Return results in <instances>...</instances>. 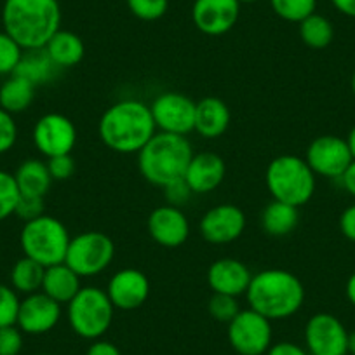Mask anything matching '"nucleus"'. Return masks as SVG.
Returning <instances> with one entry per match:
<instances>
[{"label":"nucleus","instance_id":"1","mask_svg":"<svg viewBox=\"0 0 355 355\" xmlns=\"http://www.w3.org/2000/svg\"><path fill=\"white\" fill-rule=\"evenodd\" d=\"M98 132L105 146L122 155H131L155 136L157 125L148 105L139 100H122L101 115Z\"/></svg>","mask_w":355,"mask_h":355},{"label":"nucleus","instance_id":"40","mask_svg":"<svg viewBox=\"0 0 355 355\" xmlns=\"http://www.w3.org/2000/svg\"><path fill=\"white\" fill-rule=\"evenodd\" d=\"M164 196H166V200L169 206L180 207L185 202H189L190 197L193 196V192L192 189L187 185L185 180H178V182H173L167 187H164Z\"/></svg>","mask_w":355,"mask_h":355},{"label":"nucleus","instance_id":"20","mask_svg":"<svg viewBox=\"0 0 355 355\" xmlns=\"http://www.w3.org/2000/svg\"><path fill=\"white\" fill-rule=\"evenodd\" d=\"M225 174H227L225 160L218 153L202 152L193 153L183 180L193 193L204 196L214 192L223 183Z\"/></svg>","mask_w":355,"mask_h":355},{"label":"nucleus","instance_id":"32","mask_svg":"<svg viewBox=\"0 0 355 355\" xmlns=\"http://www.w3.org/2000/svg\"><path fill=\"white\" fill-rule=\"evenodd\" d=\"M23 49L11 35L0 32V75H12L21 61Z\"/></svg>","mask_w":355,"mask_h":355},{"label":"nucleus","instance_id":"35","mask_svg":"<svg viewBox=\"0 0 355 355\" xmlns=\"http://www.w3.org/2000/svg\"><path fill=\"white\" fill-rule=\"evenodd\" d=\"M207 310H209V315L213 317L218 322L228 324L239 312V303L235 296L228 295H216L214 293L213 298L209 300V305H207Z\"/></svg>","mask_w":355,"mask_h":355},{"label":"nucleus","instance_id":"10","mask_svg":"<svg viewBox=\"0 0 355 355\" xmlns=\"http://www.w3.org/2000/svg\"><path fill=\"white\" fill-rule=\"evenodd\" d=\"M150 110L160 132L187 136L196 128V101L187 94L176 91L159 94Z\"/></svg>","mask_w":355,"mask_h":355},{"label":"nucleus","instance_id":"43","mask_svg":"<svg viewBox=\"0 0 355 355\" xmlns=\"http://www.w3.org/2000/svg\"><path fill=\"white\" fill-rule=\"evenodd\" d=\"M85 355H122V352L115 343L101 340L100 338V340H94L93 343H91V347L87 348Z\"/></svg>","mask_w":355,"mask_h":355},{"label":"nucleus","instance_id":"30","mask_svg":"<svg viewBox=\"0 0 355 355\" xmlns=\"http://www.w3.org/2000/svg\"><path fill=\"white\" fill-rule=\"evenodd\" d=\"M270 6L279 18L300 25L315 12L317 0H270Z\"/></svg>","mask_w":355,"mask_h":355},{"label":"nucleus","instance_id":"12","mask_svg":"<svg viewBox=\"0 0 355 355\" xmlns=\"http://www.w3.org/2000/svg\"><path fill=\"white\" fill-rule=\"evenodd\" d=\"M305 160L315 176L338 180L350 166L354 157L348 148L347 139L334 135H324L310 143Z\"/></svg>","mask_w":355,"mask_h":355},{"label":"nucleus","instance_id":"3","mask_svg":"<svg viewBox=\"0 0 355 355\" xmlns=\"http://www.w3.org/2000/svg\"><path fill=\"white\" fill-rule=\"evenodd\" d=\"M249 309L270 320H284L305 303V286L293 272L268 268L252 275L245 291Z\"/></svg>","mask_w":355,"mask_h":355},{"label":"nucleus","instance_id":"16","mask_svg":"<svg viewBox=\"0 0 355 355\" xmlns=\"http://www.w3.org/2000/svg\"><path fill=\"white\" fill-rule=\"evenodd\" d=\"M241 15L239 0H196L192 8L193 25L211 37L225 35Z\"/></svg>","mask_w":355,"mask_h":355},{"label":"nucleus","instance_id":"37","mask_svg":"<svg viewBox=\"0 0 355 355\" xmlns=\"http://www.w3.org/2000/svg\"><path fill=\"white\" fill-rule=\"evenodd\" d=\"M46 164L53 182H67L75 174V160L70 153L51 157V159H47Z\"/></svg>","mask_w":355,"mask_h":355},{"label":"nucleus","instance_id":"50","mask_svg":"<svg viewBox=\"0 0 355 355\" xmlns=\"http://www.w3.org/2000/svg\"><path fill=\"white\" fill-rule=\"evenodd\" d=\"M241 4H252V2H258V0H239Z\"/></svg>","mask_w":355,"mask_h":355},{"label":"nucleus","instance_id":"47","mask_svg":"<svg viewBox=\"0 0 355 355\" xmlns=\"http://www.w3.org/2000/svg\"><path fill=\"white\" fill-rule=\"evenodd\" d=\"M345 139H347V145H348V148H350L352 157H354V160H355V125L350 129V132H348V136Z\"/></svg>","mask_w":355,"mask_h":355},{"label":"nucleus","instance_id":"4","mask_svg":"<svg viewBox=\"0 0 355 355\" xmlns=\"http://www.w3.org/2000/svg\"><path fill=\"white\" fill-rule=\"evenodd\" d=\"M192 157V143L187 136L155 132L138 152V167L146 182L164 189L185 178Z\"/></svg>","mask_w":355,"mask_h":355},{"label":"nucleus","instance_id":"18","mask_svg":"<svg viewBox=\"0 0 355 355\" xmlns=\"http://www.w3.org/2000/svg\"><path fill=\"white\" fill-rule=\"evenodd\" d=\"M148 234L153 241L162 248H180L187 242L190 235V223L187 214L180 207L166 204L159 206L150 213Z\"/></svg>","mask_w":355,"mask_h":355},{"label":"nucleus","instance_id":"46","mask_svg":"<svg viewBox=\"0 0 355 355\" xmlns=\"http://www.w3.org/2000/svg\"><path fill=\"white\" fill-rule=\"evenodd\" d=\"M345 295H347L348 303L352 306H355V272L348 277L347 284H345Z\"/></svg>","mask_w":355,"mask_h":355},{"label":"nucleus","instance_id":"28","mask_svg":"<svg viewBox=\"0 0 355 355\" xmlns=\"http://www.w3.org/2000/svg\"><path fill=\"white\" fill-rule=\"evenodd\" d=\"M44 274H46V266L40 263L33 261L32 258H19L18 261L12 265L11 268V288L16 293H23V295H32L42 289Z\"/></svg>","mask_w":355,"mask_h":355},{"label":"nucleus","instance_id":"7","mask_svg":"<svg viewBox=\"0 0 355 355\" xmlns=\"http://www.w3.org/2000/svg\"><path fill=\"white\" fill-rule=\"evenodd\" d=\"M115 306L107 291L96 286H87L68 303V322L71 331L84 340H100L114 322Z\"/></svg>","mask_w":355,"mask_h":355},{"label":"nucleus","instance_id":"45","mask_svg":"<svg viewBox=\"0 0 355 355\" xmlns=\"http://www.w3.org/2000/svg\"><path fill=\"white\" fill-rule=\"evenodd\" d=\"M331 4L341 15L348 16V18H355V0H331Z\"/></svg>","mask_w":355,"mask_h":355},{"label":"nucleus","instance_id":"11","mask_svg":"<svg viewBox=\"0 0 355 355\" xmlns=\"http://www.w3.org/2000/svg\"><path fill=\"white\" fill-rule=\"evenodd\" d=\"M305 348L310 355H348L347 327L333 313H315L305 324Z\"/></svg>","mask_w":355,"mask_h":355},{"label":"nucleus","instance_id":"26","mask_svg":"<svg viewBox=\"0 0 355 355\" xmlns=\"http://www.w3.org/2000/svg\"><path fill=\"white\" fill-rule=\"evenodd\" d=\"M35 98V85L26 78L12 73L4 84L0 85V108L11 115L21 114Z\"/></svg>","mask_w":355,"mask_h":355},{"label":"nucleus","instance_id":"25","mask_svg":"<svg viewBox=\"0 0 355 355\" xmlns=\"http://www.w3.org/2000/svg\"><path fill=\"white\" fill-rule=\"evenodd\" d=\"M300 207L274 200L266 204L261 213V228L270 237H286L296 228L300 221Z\"/></svg>","mask_w":355,"mask_h":355},{"label":"nucleus","instance_id":"29","mask_svg":"<svg viewBox=\"0 0 355 355\" xmlns=\"http://www.w3.org/2000/svg\"><path fill=\"white\" fill-rule=\"evenodd\" d=\"M300 37L305 46L312 47V49H324L334 39L333 23L326 16L313 12L300 23Z\"/></svg>","mask_w":355,"mask_h":355},{"label":"nucleus","instance_id":"42","mask_svg":"<svg viewBox=\"0 0 355 355\" xmlns=\"http://www.w3.org/2000/svg\"><path fill=\"white\" fill-rule=\"evenodd\" d=\"M340 230L350 242H355V204L348 206L340 216Z\"/></svg>","mask_w":355,"mask_h":355},{"label":"nucleus","instance_id":"8","mask_svg":"<svg viewBox=\"0 0 355 355\" xmlns=\"http://www.w3.org/2000/svg\"><path fill=\"white\" fill-rule=\"evenodd\" d=\"M115 256V244L103 232H84L68 245L64 263L80 277H94L110 266Z\"/></svg>","mask_w":355,"mask_h":355},{"label":"nucleus","instance_id":"38","mask_svg":"<svg viewBox=\"0 0 355 355\" xmlns=\"http://www.w3.org/2000/svg\"><path fill=\"white\" fill-rule=\"evenodd\" d=\"M23 348V331L18 326L0 327V355H19Z\"/></svg>","mask_w":355,"mask_h":355},{"label":"nucleus","instance_id":"5","mask_svg":"<svg viewBox=\"0 0 355 355\" xmlns=\"http://www.w3.org/2000/svg\"><path fill=\"white\" fill-rule=\"evenodd\" d=\"M266 189L272 199L302 207L315 193L317 176L305 159L298 155H279L270 160L265 173Z\"/></svg>","mask_w":355,"mask_h":355},{"label":"nucleus","instance_id":"6","mask_svg":"<svg viewBox=\"0 0 355 355\" xmlns=\"http://www.w3.org/2000/svg\"><path fill=\"white\" fill-rule=\"evenodd\" d=\"M70 241L71 237L63 221L49 214L26 221L19 234L23 254L46 268L64 263Z\"/></svg>","mask_w":355,"mask_h":355},{"label":"nucleus","instance_id":"41","mask_svg":"<svg viewBox=\"0 0 355 355\" xmlns=\"http://www.w3.org/2000/svg\"><path fill=\"white\" fill-rule=\"evenodd\" d=\"M265 355H310L306 348L302 345L293 343V341H279V343H272Z\"/></svg>","mask_w":355,"mask_h":355},{"label":"nucleus","instance_id":"17","mask_svg":"<svg viewBox=\"0 0 355 355\" xmlns=\"http://www.w3.org/2000/svg\"><path fill=\"white\" fill-rule=\"evenodd\" d=\"M107 295L119 310H136L145 305L150 296V281L138 268H122L108 281Z\"/></svg>","mask_w":355,"mask_h":355},{"label":"nucleus","instance_id":"48","mask_svg":"<svg viewBox=\"0 0 355 355\" xmlns=\"http://www.w3.org/2000/svg\"><path fill=\"white\" fill-rule=\"evenodd\" d=\"M348 354L355 355V329L348 333Z\"/></svg>","mask_w":355,"mask_h":355},{"label":"nucleus","instance_id":"15","mask_svg":"<svg viewBox=\"0 0 355 355\" xmlns=\"http://www.w3.org/2000/svg\"><path fill=\"white\" fill-rule=\"evenodd\" d=\"M61 305L42 291L26 295L19 303L16 326L25 334H46L58 326Z\"/></svg>","mask_w":355,"mask_h":355},{"label":"nucleus","instance_id":"14","mask_svg":"<svg viewBox=\"0 0 355 355\" xmlns=\"http://www.w3.org/2000/svg\"><path fill=\"white\" fill-rule=\"evenodd\" d=\"M245 214L234 204H220L211 207L200 218L199 230L204 241L209 244H230L237 241L245 230Z\"/></svg>","mask_w":355,"mask_h":355},{"label":"nucleus","instance_id":"51","mask_svg":"<svg viewBox=\"0 0 355 355\" xmlns=\"http://www.w3.org/2000/svg\"><path fill=\"white\" fill-rule=\"evenodd\" d=\"M40 355H49V354H40Z\"/></svg>","mask_w":355,"mask_h":355},{"label":"nucleus","instance_id":"9","mask_svg":"<svg viewBox=\"0 0 355 355\" xmlns=\"http://www.w3.org/2000/svg\"><path fill=\"white\" fill-rule=\"evenodd\" d=\"M228 343L239 355H265L272 347V320L256 310H241L228 322Z\"/></svg>","mask_w":355,"mask_h":355},{"label":"nucleus","instance_id":"23","mask_svg":"<svg viewBox=\"0 0 355 355\" xmlns=\"http://www.w3.org/2000/svg\"><path fill=\"white\" fill-rule=\"evenodd\" d=\"M16 185L19 189V196L28 197H46L53 185L47 164L39 159L23 160L15 173Z\"/></svg>","mask_w":355,"mask_h":355},{"label":"nucleus","instance_id":"2","mask_svg":"<svg viewBox=\"0 0 355 355\" xmlns=\"http://www.w3.org/2000/svg\"><path fill=\"white\" fill-rule=\"evenodd\" d=\"M4 32L25 51L42 49L61 25L58 0H6L2 8Z\"/></svg>","mask_w":355,"mask_h":355},{"label":"nucleus","instance_id":"13","mask_svg":"<svg viewBox=\"0 0 355 355\" xmlns=\"http://www.w3.org/2000/svg\"><path fill=\"white\" fill-rule=\"evenodd\" d=\"M33 145L47 159L71 153L77 143L75 124L63 114H46L33 125Z\"/></svg>","mask_w":355,"mask_h":355},{"label":"nucleus","instance_id":"27","mask_svg":"<svg viewBox=\"0 0 355 355\" xmlns=\"http://www.w3.org/2000/svg\"><path fill=\"white\" fill-rule=\"evenodd\" d=\"M56 71L58 67L53 63L49 54L42 47V49L25 51L15 75L26 78V80H30L37 87V85H42L46 82L53 80Z\"/></svg>","mask_w":355,"mask_h":355},{"label":"nucleus","instance_id":"49","mask_svg":"<svg viewBox=\"0 0 355 355\" xmlns=\"http://www.w3.org/2000/svg\"><path fill=\"white\" fill-rule=\"evenodd\" d=\"M350 87H352V93H354L355 96V71L352 73V78H350Z\"/></svg>","mask_w":355,"mask_h":355},{"label":"nucleus","instance_id":"33","mask_svg":"<svg viewBox=\"0 0 355 355\" xmlns=\"http://www.w3.org/2000/svg\"><path fill=\"white\" fill-rule=\"evenodd\" d=\"M128 8L141 21H157L167 12L169 0H128Z\"/></svg>","mask_w":355,"mask_h":355},{"label":"nucleus","instance_id":"21","mask_svg":"<svg viewBox=\"0 0 355 355\" xmlns=\"http://www.w3.org/2000/svg\"><path fill=\"white\" fill-rule=\"evenodd\" d=\"M230 108L220 98H204L196 103V128L193 131L199 132L206 139H216L227 132L230 125Z\"/></svg>","mask_w":355,"mask_h":355},{"label":"nucleus","instance_id":"34","mask_svg":"<svg viewBox=\"0 0 355 355\" xmlns=\"http://www.w3.org/2000/svg\"><path fill=\"white\" fill-rule=\"evenodd\" d=\"M21 300L11 286L0 284V327L15 326Z\"/></svg>","mask_w":355,"mask_h":355},{"label":"nucleus","instance_id":"31","mask_svg":"<svg viewBox=\"0 0 355 355\" xmlns=\"http://www.w3.org/2000/svg\"><path fill=\"white\" fill-rule=\"evenodd\" d=\"M19 200V189L15 174L0 171V221L8 220L16 211Z\"/></svg>","mask_w":355,"mask_h":355},{"label":"nucleus","instance_id":"19","mask_svg":"<svg viewBox=\"0 0 355 355\" xmlns=\"http://www.w3.org/2000/svg\"><path fill=\"white\" fill-rule=\"evenodd\" d=\"M252 274L245 263L235 258H220L207 270V284L216 295H245Z\"/></svg>","mask_w":355,"mask_h":355},{"label":"nucleus","instance_id":"22","mask_svg":"<svg viewBox=\"0 0 355 355\" xmlns=\"http://www.w3.org/2000/svg\"><path fill=\"white\" fill-rule=\"evenodd\" d=\"M80 279V275L75 274L67 263H58V265L46 268L40 291L46 293L49 298H53L60 305H63V303L68 305L82 289Z\"/></svg>","mask_w":355,"mask_h":355},{"label":"nucleus","instance_id":"24","mask_svg":"<svg viewBox=\"0 0 355 355\" xmlns=\"http://www.w3.org/2000/svg\"><path fill=\"white\" fill-rule=\"evenodd\" d=\"M46 53L58 68H71L84 60L85 46L77 33L70 30H58L46 44Z\"/></svg>","mask_w":355,"mask_h":355},{"label":"nucleus","instance_id":"36","mask_svg":"<svg viewBox=\"0 0 355 355\" xmlns=\"http://www.w3.org/2000/svg\"><path fill=\"white\" fill-rule=\"evenodd\" d=\"M18 141V125L9 112L0 108V155L12 150Z\"/></svg>","mask_w":355,"mask_h":355},{"label":"nucleus","instance_id":"44","mask_svg":"<svg viewBox=\"0 0 355 355\" xmlns=\"http://www.w3.org/2000/svg\"><path fill=\"white\" fill-rule=\"evenodd\" d=\"M338 180H340V183H341V187H343L345 192L355 199V160H352L350 166L345 169V173L341 174Z\"/></svg>","mask_w":355,"mask_h":355},{"label":"nucleus","instance_id":"39","mask_svg":"<svg viewBox=\"0 0 355 355\" xmlns=\"http://www.w3.org/2000/svg\"><path fill=\"white\" fill-rule=\"evenodd\" d=\"M16 216L19 220L26 221L35 220V218L42 216L44 214V199L42 197H28V196H19L18 206L15 211Z\"/></svg>","mask_w":355,"mask_h":355}]
</instances>
